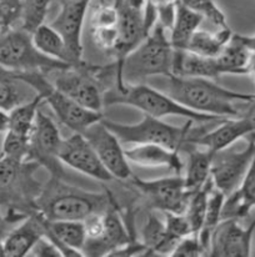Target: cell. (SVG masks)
Here are the masks:
<instances>
[{"label": "cell", "instance_id": "681fc988", "mask_svg": "<svg viewBox=\"0 0 255 257\" xmlns=\"http://www.w3.org/2000/svg\"><path fill=\"white\" fill-rule=\"evenodd\" d=\"M0 257H5V248H4V241L0 240Z\"/></svg>", "mask_w": 255, "mask_h": 257}, {"label": "cell", "instance_id": "b9f144b4", "mask_svg": "<svg viewBox=\"0 0 255 257\" xmlns=\"http://www.w3.org/2000/svg\"><path fill=\"white\" fill-rule=\"evenodd\" d=\"M87 240H98L103 236L105 230L104 212L103 214H93L88 216L83 221Z\"/></svg>", "mask_w": 255, "mask_h": 257}, {"label": "cell", "instance_id": "4fadbf2b", "mask_svg": "<svg viewBox=\"0 0 255 257\" xmlns=\"http://www.w3.org/2000/svg\"><path fill=\"white\" fill-rule=\"evenodd\" d=\"M81 134L89 141L98 158L100 159L105 169L112 174L114 180L125 182L133 176L130 163L125 156L122 143L114 135V133L105 126L102 120L90 125Z\"/></svg>", "mask_w": 255, "mask_h": 257}, {"label": "cell", "instance_id": "44dd1931", "mask_svg": "<svg viewBox=\"0 0 255 257\" xmlns=\"http://www.w3.org/2000/svg\"><path fill=\"white\" fill-rule=\"evenodd\" d=\"M124 151L129 163L143 168H168L177 175H182L184 168L179 151L158 144H136Z\"/></svg>", "mask_w": 255, "mask_h": 257}, {"label": "cell", "instance_id": "484cf974", "mask_svg": "<svg viewBox=\"0 0 255 257\" xmlns=\"http://www.w3.org/2000/svg\"><path fill=\"white\" fill-rule=\"evenodd\" d=\"M183 151L188 153V166L184 175L185 186L188 191L194 192L204 186L210 179L214 153L194 144H187Z\"/></svg>", "mask_w": 255, "mask_h": 257}, {"label": "cell", "instance_id": "ba28073f", "mask_svg": "<svg viewBox=\"0 0 255 257\" xmlns=\"http://www.w3.org/2000/svg\"><path fill=\"white\" fill-rule=\"evenodd\" d=\"M0 65L13 71H43L49 74L70 65L44 55L33 42L32 33L22 27L0 37Z\"/></svg>", "mask_w": 255, "mask_h": 257}, {"label": "cell", "instance_id": "ab89813d", "mask_svg": "<svg viewBox=\"0 0 255 257\" xmlns=\"http://www.w3.org/2000/svg\"><path fill=\"white\" fill-rule=\"evenodd\" d=\"M173 257L208 256V251L198 235H189L182 238L172 252Z\"/></svg>", "mask_w": 255, "mask_h": 257}, {"label": "cell", "instance_id": "836d02e7", "mask_svg": "<svg viewBox=\"0 0 255 257\" xmlns=\"http://www.w3.org/2000/svg\"><path fill=\"white\" fill-rule=\"evenodd\" d=\"M20 3H22L20 27L33 33L38 27L45 23L50 0H20Z\"/></svg>", "mask_w": 255, "mask_h": 257}, {"label": "cell", "instance_id": "f6af8a7d", "mask_svg": "<svg viewBox=\"0 0 255 257\" xmlns=\"http://www.w3.org/2000/svg\"><path fill=\"white\" fill-rule=\"evenodd\" d=\"M238 35L239 40L246 46L250 51L255 53V34L254 35H240V34H236Z\"/></svg>", "mask_w": 255, "mask_h": 257}, {"label": "cell", "instance_id": "603a6c76", "mask_svg": "<svg viewBox=\"0 0 255 257\" xmlns=\"http://www.w3.org/2000/svg\"><path fill=\"white\" fill-rule=\"evenodd\" d=\"M255 209V155L251 165L236 190L225 197L221 220L235 218L243 220Z\"/></svg>", "mask_w": 255, "mask_h": 257}, {"label": "cell", "instance_id": "f546056e", "mask_svg": "<svg viewBox=\"0 0 255 257\" xmlns=\"http://www.w3.org/2000/svg\"><path fill=\"white\" fill-rule=\"evenodd\" d=\"M233 33L228 28H219L218 32H207L198 29L188 42L185 50L207 58H216L224 46L229 43Z\"/></svg>", "mask_w": 255, "mask_h": 257}, {"label": "cell", "instance_id": "7a4b0ae2", "mask_svg": "<svg viewBox=\"0 0 255 257\" xmlns=\"http://www.w3.org/2000/svg\"><path fill=\"white\" fill-rule=\"evenodd\" d=\"M169 30L155 23L148 37L120 63H115V87L124 84H141L151 76H172L174 48L170 43Z\"/></svg>", "mask_w": 255, "mask_h": 257}, {"label": "cell", "instance_id": "4316f807", "mask_svg": "<svg viewBox=\"0 0 255 257\" xmlns=\"http://www.w3.org/2000/svg\"><path fill=\"white\" fill-rule=\"evenodd\" d=\"M141 242L146 247V255H172L178 241L172 238L166 231L165 221H161L154 212H149L141 230ZM145 255V256H146Z\"/></svg>", "mask_w": 255, "mask_h": 257}, {"label": "cell", "instance_id": "d4e9b609", "mask_svg": "<svg viewBox=\"0 0 255 257\" xmlns=\"http://www.w3.org/2000/svg\"><path fill=\"white\" fill-rule=\"evenodd\" d=\"M33 42L38 50L42 51L44 55L53 58L55 60L63 61L70 66H81L84 60H79L66 44L63 35L55 29L51 24H44L38 27L32 33Z\"/></svg>", "mask_w": 255, "mask_h": 257}, {"label": "cell", "instance_id": "6da1fadb", "mask_svg": "<svg viewBox=\"0 0 255 257\" xmlns=\"http://www.w3.org/2000/svg\"><path fill=\"white\" fill-rule=\"evenodd\" d=\"M164 92L193 111L218 117H240L241 105H248L255 94L238 92L205 78L166 76Z\"/></svg>", "mask_w": 255, "mask_h": 257}, {"label": "cell", "instance_id": "7dc6e473", "mask_svg": "<svg viewBox=\"0 0 255 257\" xmlns=\"http://www.w3.org/2000/svg\"><path fill=\"white\" fill-rule=\"evenodd\" d=\"M246 75L251 76V79L255 81V53L251 51L250 59L248 63V69H246Z\"/></svg>", "mask_w": 255, "mask_h": 257}, {"label": "cell", "instance_id": "ee69618b", "mask_svg": "<svg viewBox=\"0 0 255 257\" xmlns=\"http://www.w3.org/2000/svg\"><path fill=\"white\" fill-rule=\"evenodd\" d=\"M241 116L245 117L251 126V134L246 139H248V140L254 141L255 143V96H254V99L251 100L248 105H246L245 110L243 111V115H241Z\"/></svg>", "mask_w": 255, "mask_h": 257}, {"label": "cell", "instance_id": "f35d334b", "mask_svg": "<svg viewBox=\"0 0 255 257\" xmlns=\"http://www.w3.org/2000/svg\"><path fill=\"white\" fill-rule=\"evenodd\" d=\"M165 215V226L168 235L175 241L179 242L182 238L187 237L193 233L189 220L185 214H174V212H164Z\"/></svg>", "mask_w": 255, "mask_h": 257}, {"label": "cell", "instance_id": "7402d4cb", "mask_svg": "<svg viewBox=\"0 0 255 257\" xmlns=\"http://www.w3.org/2000/svg\"><path fill=\"white\" fill-rule=\"evenodd\" d=\"M56 243L63 256H83L81 251L87 242L83 221L46 220V235Z\"/></svg>", "mask_w": 255, "mask_h": 257}, {"label": "cell", "instance_id": "d590c367", "mask_svg": "<svg viewBox=\"0 0 255 257\" xmlns=\"http://www.w3.org/2000/svg\"><path fill=\"white\" fill-rule=\"evenodd\" d=\"M183 5L199 13L216 28H228L226 18L214 0H179Z\"/></svg>", "mask_w": 255, "mask_h": 257}, {"label": "cell", "instance_id": "2e32d148", "mask_svg": "<svg viewBox=\"0 0 255 257\" xmlns=\"http://www.w3.org/2000/svg\"><path fill=\"white\" fill-rule=\"evenodd\" d=\"M104 233L98 240H87L81 251L83 256H109L113 251L135 240L129 231V227H127V223L123 220L119 211V205L115 197L107 211L104 212Z\"/></svg>", "mask_w": 255, "mask_h": 257}, {"label": "cell", "instance_id": "d6a6232c", "mask_svg": "<svg viewBox=\"0 0 255 257\" xmlns=\"http://www.w3.org/2000/svg\"><path fill=\"white\" fill-rule=\"evenodd\" d=\"M214 187L212 176L208 180L207 184L199 190L193 192L188 201L187 209H185V216L189 220L190 226L193 228V233L199 236L205 220V211H207V202L209 191Z\"/></svg>", "mask_w": 255, "mask_h": 257}, {"label": "cell", "instance_id": "277c9868", "mask_svg": "<svg viewBox=\"0 0 255 257\" xmlns=\"http://www.w3.org/2000/svg\"><path fill=\"white\" fill-rule=\"evenodd\" d=\"M104 106L108 105H129L140 110L144 115L163 119L166 116H182L194 122H212L226 117H218L213 115L193 111L169 96L166 92L160 91L145 83L114 87L103 94Z\"/></svg>", "mask_w": 255, "mask_h": 257}, {"label": "cell", "instance_id": "52a82bcc", "mask_svg": "<svg viewBox=\"0 0 255 257\" xmlns=\"http://www.w3.org/2000/svg\"><path fill=\"white\" fill-rule=\"evenodd\" d=\"M102 121L122 144H158L179 153L188 144L190 128L194 124L190 120L187 125L179 127L149 115H144L143 120L136 124H120L105 117Z\"/></svg>", "mask_w": 255, "mask_h": 257}, {"label": "cell", "instance_id": "bcb514c9", "mask_svg": "<svg viewBox=\"0 0 255 257\" xmlns=\"http://www.w3.org/2000/svg\"><path fill=\"white\" fill-rule=\"evenodd\" d=\"M9 126V112L0 109V134H5Z\"/></svg>", "mask_w": 255, "mask_h": 257}, {"label": "cell", "instance_id": "9c48e42d", "mask_svg": "<svg viewBox=\"0 0 255 257\" xmlns=\"http://www.w3.org/2000/svg\"><path fill=\"white\" fill-rule=\"evenodd\" d=\"M131 189L138 191L153 210L184 214L193 192L188 191L184 176L177 175L156 180H143L135 175L128 180Z\"/></svg>", "mask_w": 255, "mask_h": 257}, {"label": "cell", "instance_id": "e0dca14e", "mask_svg": "<svg viewBox=\"0 0 255 257\" xmlns=\"http://www.w3.org/2000/svg\"><path fill=\"white\" fill-rule=\"evenodd\" d=\"M115 4L119 12V20H118L117 27L119 43H118L114 61L120 63L128 53H130L135 46H138L148 37L150 30L146 27L144 9L134 8L127 0H115Z\"/></svg>", "mask_w": 255, "mask_h": 257}, {"label": "cell", "instance_id": "3957f363", "mask_svg": "<svg viewBox=\"0 0 255 257\" xmlns=\"http://www.w3.org/2000/svg\"><path fill=\"white\" fill-rule=\"evenodd\" d=\"M113 199L109 190L104 194L90 192L68 184L65 179L50 177L44 184L37 209L49 221H84L88 216L107 211Z\"/></svg>", "mask_w": 255, "mask_h": 257}, {"label": "cell", "instance_id": "f1b7e54d", "mask_svg": "<svg viewBox=\"0 0 255 257\" xmlns=\"http://www.w3.org/2000/svg\"><path fill=\"white\" fill-rule=\"evenodd\" d=\"M203 20H204V18L199 13L189 9L180 2L178 3L174 24H173L172 29L169 30V39L173 48L185 50L188 42L190 40L192 35L199 29Z\"/></svg>", "mask_w": 255, "mask_h": 257}, {"label": "cell", "instance_id": "c3c4849f", "mask_svg": "<svg viewBox=\"0 0 255 257\" xmlns=\"http://www.w3.org/2000/svg\"><path fill=\"white\" fill-rule=\"evenodd\" d=\"M127 2L138 9H144V5H145V0H127Z\"/></svg>", "mask_w": 255, "mask_h": 257}, {"label": "cell", "instance_id": "8d00e7d4", "mask_svg": "<svg viewBox=\"0 0 255 257\" xmlns=\"http://www.w3.org/2000/svg\"><path fill=\"white\" fill-rule=\"evenodd\" d=\"M22 22V3L20 0H2L0 2V37L17 28Z\"/></svg>", "mask_w": 255, "mask_h": 257}, {"label": "cell", "instance_id": "5bb4252c", "mask_svg": "<svg viewBox=\"0 0 255 257\" xmlns=\"http://www.w3.org/2000/svg\"><path fill=\"white\" fill-rule=\"evenodd\" d=\"M255 218L244 227L240 220L224 218L212 231L208 256L248 257L253 253Z\"/></svg>", "mask_w": 255, "mask_h": 257}, {"label": "cell", "instance_id": "7bdbcfd3", "mask_svg": "<svg viewBox=\"0 0 255 257\" xmlns=\"http://www.w3.org/2000/svg\"><path fill=\"white\" fill-rule=\"evenodd\" d=\"M30 253H33V256H39V257H61L63 252L60 251V248L56 246V243L53 240L48 237V236H43L35 246L33 247V250L30 251Z\"/></svg>", "mask_w": 255, "mask_h": 257}, {"label": "cell", "instance_id": "8fae6325", "mask_svg": "<svg viewBox=\"0 0 255 257\" xmlns=\"http://www.w3.org/2000/svg\"><path fill=\"white\" fill-rule=\"evenodd\" d=\"M55 73L56 76L53 84L60 91L81 106L93 111L103 112L104 91L102 90L100 81L90 70L89 64L84 63L81 66H69L56 70Z\"/></svg>", "mask_w": 255, "mask_h": 257}, {"label": "cell", "instance_id": "74e56055", "mask_svg": "<svg viewBox=\"0 0 255 257\" xmlns=\"http://www.w3.org/2000/svg\"><path fill=\"white\" fill-rule=\"evenodd\" d=\"M179 0H145V4L150 5L156 14V23L165 29H172L177 14Z\"/></svg>", "mask_w": 255, "mask_h": 257}, {"label": "cell", "instance_id": "7c38bea8", "mask_svg": "<svg viewBox=\"0 0 255 257\" xmlns=\"http://www.w3.org/2000/svg\"><path fill=\"white\" fill-rule=\"evenodd\" d=\"M246 141L248 144L243 150H234L230 146L213 155L210 176L214 186L225 196L240 186L254 159L255 143L248 139Z\"/></svg>", "mask_w": 255, "mask_h": 257}, {"label": "cell", "instance_id": "4dcf8cb0", "mask_svg": "<svg viewBox=\"0 0 255 257\" xmlns=\"http://www.w3.org/2000/svg\"><path fill=\"white\" fill-rule=\"evenodd\" d=\"M42 104H44L42 96L37 94L33 100L14 107L12 111H9V126L7 131L30 138Z\"/></svg>", "mask_w": 255, "mask_h": 257}, {"label": "cell", "instance_id": "8992f818", "mask_svg": "<svg viewBox=\"0 0 255 257\" xmlns=\"http://www.w3.org/2000/svg\"><path fill=\"white\" fill-rule=\"evenodd\" d=\"M17 76L40 95L44 104H48L59 121L73 133H83L90 125L104 117L100 111H93L81 106L58 89L43 71H15Z\"/></svg>", "mask_w": 255, "mask_h": 257}, {"label": "cell", "instance_id": "f907efd6", "mask_svg": "<svg viewBox=\"0 0 255 257\" xmlns=\"http://www.w3.org/2000/svg\"><path fill=\"white\" fill-rule=\"evenodd\" d=\"M251 255H254V256H255V248L253 250V253H251Z\"/></svg>", "mask_w": 255, "mask_h": 257}, {"label": "cell", "instance_id": "d6986e66", "mask_svg": "<svg viewBox=\"0 0 255 257\" xmlns=\"http://www.w3.org/2000/svg\"><path fill=\"white\" fill-rule=\"evenodd\" d=\"M45 235L46 218L38 211L29 215L4 238L5 257L28 256L35 243Z\"/></svg>", "mask_w": 255, "mask_h": 257}, {"label": "cell", "instance_id": "5b68a950", "mask_svg": "<svg viewBox=\"0 0 255 257\" xmlns=\"http://www.w3.org/2000/svg\"><path fill=\"white\" fill-rule=\"evenodd\" d=\"M40 169L34 161H18L0 154V207L29 216L38 211L44 184L35 177Z\"/></svg>", "mask_w": 255, "mask_h": 257}, {"label": "cell", "instance_id": "83f0119b", "mask_svg": "<svg viewBox=\"0 0 255 257\" xmlns=\"http://www.w3.org/2000/svg\"><path fill=\"white\" fill-rule=\"evenodd\" d=\"M251 51L239 40L238 35L233 34L229 43L224 46L221 53L216 56L221 75H246Z\"/></svg>", "mask_w": 255, "mask_h": 257}, {"label": "cell", "instance_id": "ffe728a7", "mask_svg": "<svg viewBox=\"0 0 255 257\" xmlns=\"http://www.w3.org/2000/svg\"><path fill=\"white\" fill-rule=\"evenodd\" d=\"M251 134V126L245 117H228L219 122L213 130H205L194 139L193 144L216 153L233 146L236 141L246 139Z\"/></svg>", "mask_w": 255, "mask_h": 257}, {"label": "cell", "instance_id": "9a60e30c", "mask_svg": "<svg viewBox=\"0 0 255 257\" xmlns=\"http://www.w3.org/2000/svg\"><path fill=\"white\" fill-rule=\"evenodd\" d=\"M59 159L64 165L100 182L114 180L98 158L89 141L80 133H74L69 138L63 139L59 150Z\"/></svg>", "mask_w": 255, "mask_h": 257}, {"label": "cell", "instance_id": "30bf717a", "mask_svg": "<svg viewBox=\"0 0 255 257\" xmlns=\"http://www.w3.org/2000/svg\"><path fill=\"white\" fill-rule=\"evenodd\" d=\"M63 138L59 127L50 116L45 115L39 109L35 120L34 128L30 136V148L28 161L39 164L40 168L45 169L50 177L65 179V171L63 163L59 159Z\"/></svg>", "mask_w": 255, "mask_h": 257}, {"label": "cell", "instance_id": "1f68e13d", "mask_svg": "<svg viewBox=\"0 0 255 257\" xmlns=\"http://www.w3.org/2000/svg\"><path fill=\"white\" fill-rule=\"evenodd\" d=\"M22 83L15 71L0 65V109L9 112L25 102Z\"/></svg>", "mask_w": 255, "mask_h": 257}, {"label": "cell", "instance_id": "e575fe53", "mask_svg": "<svg viewBox=\"0 0 255 257\" xmlns=\"http://www.w3.org/2000/svg\"><path fill=\"white\" fill-rule=\"evenodd\" d=\"M30 138L18 135L12 131H5L2 144V155L18 161H28Z\"/></svg>", "mask_w": 255, "mask_h": 257}, {"label": "cell", "instance_id": "60d3db41", "mask_svg": "<svg viewBox=\"0 0 255 257\" xmlns=\"http://www.w3.org/2000/svg\"><path fill=\"white\" fill-rule=\"evenodd\" d=\"M27 217V215L15 211V210H7V212L4 214L2 211V207H0V240L4 241V238L9 235L10 231Z\"/></svg>", "mask_w": 255, "mask_h": 257}, {"label": "cell", "instance_id": "ac0fdd59", "mask_svg": "<svg viewBox=\"0 0 255 257\" xmlns=\"http://www.w3.org/2000/svg\"><path fill=\"white\" fill-rule=\"evenodd\" d=\"M92 0H71L63 3L58 17L51 22V25L60 33L70 48L71 53L83 60V44L81 33L87 19V13Z\"/></svg>", "mask_w": 255, "mask_h": 257}, {"label": "cell", "instance_id": "cb8c5ba5", "mask_svg": "<svg viewBox=\"0 0 255 257\" xmlns=\"http://www.w3.org/2000/svg\"><path fill=\"white\" fill-rule=\"evenodd\" d=\"M172 73L182 78L216 79L221 76L216 58H207L180 49H174Z\"/></svg>", "mask_w": 255, "mask_h": 257}]
</instances>
